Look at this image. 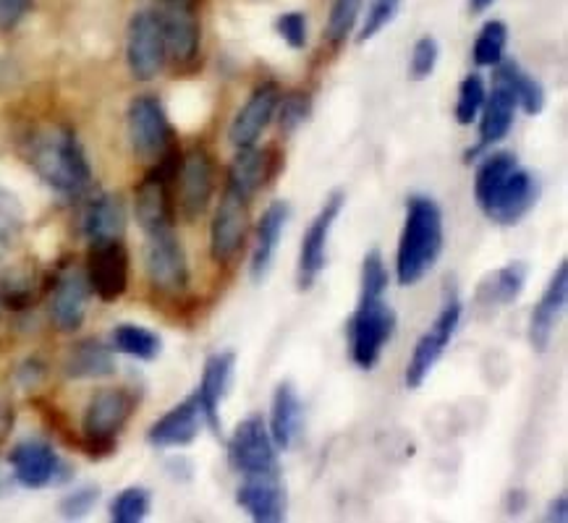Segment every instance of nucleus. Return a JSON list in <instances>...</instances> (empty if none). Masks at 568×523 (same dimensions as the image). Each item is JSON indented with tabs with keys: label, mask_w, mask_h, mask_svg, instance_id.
Here are the masks:
<instances>
[{
	"label": "nucleus",
	"mask_w": 568,
	"mask_h": 523,
	"mask_svg": "<svg viewBox=\"0 0 568 523\" xmlns=\"http://www.w3.org/2000/svg\"><path fill=\"white\" fill-rule=\"evenodd\" d=\"M537 181L511 152H493L477 168L475 196L483 213L498 225H516L537 205Z\"/></svg>",
	"instance_id": "obj_1"
},
{
	"label": "nucleus",
	"mask_w": 568,
	"mask_h": 523,
	"mask_svg": "<svg viewBox=\"0 0 568 523\" xmlns=\"http://www.w3.org/2000/svg\"><path fill=\"white\" fill-rule=\"evenodd\" d=\"M24 160L58 194L79 196L92 184V168L79 136L65 126L34 131L24 142Z\"/></svg>",
	"instance_id": "obj_2"
},
{
	"label": "nucleus",
	"mask_w": 568,
	"mask_h": 523,
	"mask_svg": "<svg viewBox=\"0 0 568 523\" xmlns=\"http://www.w3.org/2000/svg\"><path fill=\"white\" fill-rule=\"evenodd\" d=\"M443 252V213L429 196L406 202V223L396 254V278L400 286H414L433 270Z\"/></svg>",
	"instance_id": "obj_3"
},
{
	"label": "nucleus",
	"mask_w": 568,
	"mask_h": 523,
	"mask_svg": "<svg viewBox=\"0 0 568 523\" xmlns=\"http://www.w3.org/2000/svg\"><path fill=\"white\" fill-rule=\"evenodd\" d=\"M181 157L184 155H181L176 144L163 157L155 160L148 176L136 186L134 215L140 228L144 230V236L173 228V221H176V199H173V192H176Z\"/></svg>",
	"instance_id": "obj_4"
},
{
	"label": "nucleus",
	"mask_w": 568,
	"mask_h": 523,
	"mask_svg": "<svg viewBox=\"0 0 568 523\" xmlns=\"http://www.w3.org/2000/svg\"><path fill=\"white\" fill-rule=\"evenodd\" d=\"M396 332V311L383 296H362L354 317L348 319V348L359 369H375L377 361Z\"/></svg>",
	"instance_id": "obj_5"
},
{
	"label": "nucleus",
	"mask_w": 568,
	"mask_h": 523,
	"mask_svg": "<svg viewBox=\"0 0 568 523\" xmlns=\"http://www.w3.org/2000/svg\"><path fill=\"white\" fill-rule=\"evenodd\" d=\"M134 409V392L123 388H105L94 392L92 401L87 403L82 419L84 445L90 448V453H111L115 448V440H119V434L123 432V427L129 424Z\"/></svg>",
	"instance_id": "obj_6"
},
{
	"label": "nucleus",
	"mask_w": 568,
	"mask_h": 523,
	"mask_svg": "<svg viewBox=\"0 0 568 523\" xmlns=\"http://www.w3.org/2000/svg\"><path fill=\"white\" fill-rule=\"evenodd\" d=\"M126 131L134 155L140 160H160L165 152L176 147V131H173L165 105L158 94H140L129 103Z\"/></svg>",
	"instance_id": "obj_7"
},
{
	"label": "nucleus",
	"mask_w": 568,
	"mask_h": 523,
	"mask_svg": "<svg viewBox=\"0 0 568 523\" xmlns=\"http://www.w3.org/2000/svg\"><path fill=\"white\" fill-rule=\"evenodd\" d=\"M126 63L136 82H152L169 63L160 11H136L126 29Z\"/></svg>",
	"instance_id": "obj_8"
},
{
	"label": "nucleus",
	"mask_w": 568,
	"mask_h": 523,
	"mask_svg": "<svg viewBox=\"0 0 568 523\" xmlns=\"http://www.w3.org/2000/svg\"><path fill=\"white\" fill-rule=\"evenodd\" d=\"M229 461L242 476H281L278 448L257 413L246 417L229 440Z\"/></svg>",
	"instance_id": "obj_9"
},
{
	"label": "nucleus",
	"mask_w": 568,
	"mask_h": 523,
	"mask_svg": "<svg viewBox=\"0 0 568 523\" xmlns=\"http://www.w3.org/2000/svg\"><path fill=\"white\" fill-rule=\"evenodd\" d=\"M144 270L152 288L163 294H181L189 286V265L186 252L176 236V228L150 234L144 244Z\"/></svg>",
	"instance_id": "obj_10"
},
{
	"label": "nucleus",
	"mask_w": 568,
	"mask_h": 523,
	"mask_svg": "<svg viewBox=\"0 0 568 523\" xmlns=\"http://www.w3.org/2000/svg\"><path fill=\"white\" fill-rule=\"evenodd\" d=\"M458 325H462V301L450 299L440 309V315L435 317V322L429 325V330L414 346L409 367H406V388H422V382L427 380L429 372L440 361V356L446 353L450 340H454Z\"/></svg>",
	"instance_id": "obj_11"
},
{
	"label": "nucleus",
	"mask_w": 568,
	"mask_h": 523,
	"mask_svg": "<svg viewBox=\"0 0 568 523\" xmlns=\"http://www.w3.org/2000/svg\"><path fill=\"white\" fill-rule=\"evenodd\" d=\"M179 213L186 221H196L205 215L215 194V163L205 147H194L181 157L179 165Z\"/></svg>",
	"instance_id": "obj_12"
},
{
	"label": "nucleus",
	"mask_w": 568,
	"mask_h": 523,
	"mask_svg": "<svg viewBox=\"0 0 568 523\" xmlns=\"http://www.w3.org/2000/svg\"><path fill=\"white\" fill-rule=\"evenodd\" d=\"M87 280L94 296L103 301H115L129 288V249L121 238L92 242L87 259Z\"/></svg>",
	"instance_id": "obj_13"
},
{
	"label": "nucleus",
	"mask_w": 568,
	"mask_h": 523,
	"mask_svg": "<svg viewBox=\"0 0 568 523\" xmlns=\"http://www.w3.org/2000/svg\"><path fill=\"white\" fill-rule=\"evenodd\" d=\"M246 234H250V202L242 196L223 192L213 223H210V257L217 265H229L244 249Z\"/></svg>",
	"instance_id": "obj_14"
},
{
	"label": "nucleus",
	"mask_w": 568,
	"mask_h": 523,
	"mask_svg": "<svg viewBox=\"0 0 568 523\" xmlns=\"http://www.w3.org/2000/svg\"><path fill=\"white\" fill-rule=\"evenodd\" d=\"M344 205H346V196L336 192L323 207H320L315 221L310 223L307 234H304V242H302V252H298V273H296L298 290H310L317 283L320 273L325 270L327 238H331V230L333 225H336Z\"/></svg>",
	"instance_id": "obj_15"
},
{
	"label": "nucleus",
	"mask_w": 568,
	"mask_h": 523,
	"mask_svg": "<svg viewBox=\"0 0 568 523\" xmlns=\"http://www.w3.org/2000/svg\"><path fill=\"white\" fill-rule=\"evenodd\" d=\"M165 34V53L176 69H192L200 61V21L189 0H169L163 11H160Z\"/></svg>",
	"instance_id": "obj_16"
},
{
	"label": "nucleus",
	"mask_w": 568,
	"mask_h": 523,
	"mask_svg": "<svg viewBox=\"0 0 568 523\" xmlns=\"http://www.w3.org/2000/svg\"><path fill=\"white\" fill-rule=\"evenodd\" d=\"M281 152L278 147H246L239 150L233 163L229 165V178H225V192L242 196L252 202V196L267 186V181L275 178L281 171Z\"/></svg>",
	"instance_id": "obj_17"
},
{
	"label": "nucleus",
	"mask_w": 568,
	"mask_h": 523,
	"mask_svg": "<svg viewBox=\"0 0 568 523\" xmlns=\"http://www.w3.org/2000/svg\"><path fill=\"white\" fill-rule=\"evenodd\" d=\"M281 86L275 82L260 84L257 90L252 92V98L246 100V105L236 113V119L231 121L229 129V142L236 150L254 147L260 142L262 131L271 126L275 119V107H278L281 100Z\"/></svg>",
	"instance_id": "obj_18"
},
{
	"label": "nucleus",
	"mask_w": 568,
	"mask_h": 523,
	"mask_svg": "<svg viewBox=\"0 0 568 523\" xmlns=\"http://www.w3.org/2000/svg\"><path fill=\"white\" fill-rule=\"evenodd\" d=\"M13 476L27 490H42L63 474V463L45 440H24L9 455Z\"/></svg>",
	"instance_id": "obj_19"
},
{
	"label": "nucleus",
	"mask_w": 568,
	"mask_h": 523,
	"mask_svg": "<svg viewBox=\"0 0 568 523\" xmlns=\"http://www.w3.org/2000/svg\"><path fill=\"white\" fill-rule=\"evenodd\" d=\"M202 424H205V413H202L200 398H196L194 392V396H189L186 401L173 406L169 413H163V417L150 427L148 442L152 448H160V450L186 448L196 440Z\"/></svg>",
	"instance_id": "obj_20"
},
{
	"label": "nucleus",
	"mask_w": 568,
	"mask_h": 523,
	"mask_svg": "<svg viewBox=\"0 0 568 523\" xmlns=\"http://www.w3.org/2000/svg\"><path fill=\"white\" fill-rule=\"evenodd\" d=\"M236 503L257 523L286 521L288 498L281 476H244V482L236 490Z\"/></svg>",
	"instance_id": "obj_21"
},
{
	"label": "nucleus",
	"mask_w": 568,
	"mask_h": 523,
	"mask_svg": "<svg viewBox=\"0 0 568 523\" xmlns=\"http://www.w3.org/2000/svg\"><path fill=\"white\" fill-rule=\"evenodd\" d=\"M90 280L82 270H65L55 283L53 299H50V317L61 332H74L82 327L90 301Z\"/></svg>",
	"instance_id": "obj_22"
},
{
	"label": "nucleus",
	"mask_w": 568,
	"mask_h": 523,
	"mask_svg": "<svg viewBox=\"0 0 568 523\" xmlns=\"http://www.w3.org/2000/svg\"><path fill=\"white\" fill-rule=\"evenodd\" d=\"M566 296H568V262H560L558 270L552 273L548 288L542 290L540 304L531 311L529 319V340L537 351H545L550 346L552 332H556L558 319L566 309Z\"/></svg>",
	"instance_id": "obj_23"
},
{
	"label": "nucleus",
	"mask_w": 568,
	"mask_h": 523,
	"mask_svg": "<svg viewBox=\"0 0 568 523\" xmlns=\"http://www.w3.org/2000/svg\"><path fill=\"white\" fill-rule=\"evenodd\" d=\"M233 367H236V356L231 351L213 353L205 361V372H202L196 398H200L202 413H205V424L213 432H221V403L229 392Z\"/></svg>",
	"instance_id": "obj_24"
},
{
	"label": "nucleus",
	"mask_w": 568,
	"mask_h": 523,
	"mask_svg": "<svg viewBox=\"0 0 568 523\" xmlns=\"http://www.w3.org/2000/svg\"><path fill=\"white\" fill-rule=\"evenodd\" d=\"M516 107H519V103H516V94L511 92V86L495 79L490 98H485L483 111H479L483 113V119H479V144L475 152H469V157L493 147V144H498L500 140H506L508 131L514 126Z\"/></svg>",
	"instance_id": "obj_25"
},
{
	"label": "nucleus",
	"mask_w": 568,
	"mask_h": 523,
	"mask_svg": "<svg viewBox=\"0 0 568 523\" xmlns=\"http://www.w3.org/2000/svg\"><path fill=\"white\" fill-rule=\"evenodd\" d=\"M288 221V205L286 202H273L271 207L265 209L257 223V238H254V252H252V280L262 283L271 273L275 252H278L283 228H286Z\"/></svg>",
	"instance_id": "obj_26"
},
{
	"label": "nucleus",
	"mask_w": 568,
	"mask_h": 523,
	"mask_svg": "<svg viewBox=\"0 0 568 523\" xmlns=\"http://www.w3.org/2000/svg\"><path fill=\"white\" fill-rule=\"evenodd\" d=\"M304 424V403L291 382H281L273 392L271 409V438L278 450H288L294 445Z\"/></svg>",
	"instance_id": "obj_27"
},
{
	"label": "nucleus",
	"mask_w": 568,
	"mask_h": 523,
	"mask_svg": "<svg viewBox=\"0 0 568 523\" xmlns=\"http://www.w3.org/2000/svg\"><path fill=\"white\" fill-rule=\"evenodd\" d=\"M82 230L90 238V244L105 242V238H121L123 230H126V209H123L121 196H94L82 215Z\"/></svg>",
	"instance_id": "obj_28"
},
{
	"label": "nucleus",
	"mask_w": 568,
	"mask_h": 523,
	"mask_svg": "<svg viewBox=\"0 0 568 523\" xmlns=\"http://www.w3.org/2000/svg\"><path fill=\"white\" fill-rule=\"evenodd\" d=\"M63 372L71 380H100V377H111L115 372L113 351L103 340L87 338L71 348L69 356H65Z\"/></svg>",
	"instance_id": "obj_29"
},
{
	"label": "nucleus",
	"mask_w": 568,
	"mask_h": 523,
	"mask_svg": "<svg viewBox=\"0 0 568 523\" xmlns=\"http://www.w3.org/2000/svg\"><path fill=\"white\" fill-rule=\"evenodd\" d=\"M529 278L527 262H508L506 267L487 275L483 286L477 288V304L483 307H508L521 296Z\"/></svg>",
	"instance_id": "obj_30"
},
{
	"label": "nucleus",
	"mask_w": 568,
	"mask_h": 523,
	"mask_svg": "<svg viewBox=\"0 0 568 523\" xmlns=\"http://www.w3.org/2000/svg\"><path fill=\"white\" fill-rule=\"evenodd\" d=\"M495 79L511 86V92L516 94V103L524 107V113H527V115H540L542 113V107H545L542 84L537 82L535 76H529L519 63H516V61H500L498 71H495Z\"/></svg>",
	"instance_id": "obj_31"
},
{
	"label": "nucleus",
	"mask_w": 568,
	"mask_h": 523,
	"mask_svg": "<svg viewBox=\"0 0 568 523\" xmlns=\"http://www.w3.org/2000/svg\"><path fill=\"white\" fill-rule=\"evenodd\" d=\"M111 343L119 353L134 356V359H140V361L158 359L160 351H163V340H160L158 332H152L142 325H131V322H123L115 327L113 336H111Z\"/></svg>",
	"instance_id": "obj_32"
},
{
	"label": "nucleus",
	"mask_w": 568,
	"mask_h": 523,
	"mask_svg": "<svg viewBox=\"0 0 568 523\" xmlns=\"http://www.w3.org/2000/svg\"><path fill=\"white\" fill-rule=\"evenodd\" d=\"M24 234V207L9 188L0 186V257L11 252Z\"/></svg>",
	"instance_id": "obj_33"
},
{
	"label": "nucleus",
	"mask_w": 568,
	"mask_h": 523,
	"mask_svg": "<svg viewBox=\"0 0 568 523\" xmlns=\"http://www.w3.org/2000/svg\"><path fill=\"white\" fill-rule=\"evenodd\" d=\"M506 42H508V29L504 21H487L475 42V50H471L475 63L477 65H498L500 61H504Z\"/></svg>",
	"instance_id": "obj_34"
},
{
	"label": "nucleus",
	"mask_w": 568,
	"mask_h": 523,
	"mask_svg": "<svg viewBox=\"0 0 568 523\" xmlns=\"http://www.w3.org/2000/svg\"><path fill=\"white\" fill-rule=\"evenodd\" d=\"M150 505H152V498L148 490H142V486H129V490L119 492L111 503V521L140 523L148 519Z\"/></svg>",
	"instance_id": "obj_35"
},
{
	"label": "nucleus",
	"mask_w": 568,
	"mask_h": 523,
	"mask_svg": "<svg viewBox=\"0 0 568 523\" xmlns=\"http://www.w3.org/2000/svg\"><path fill=\"white\" fill-rule=\"evenodd\" d=\"M487 98L485 79L479 74H469L458 84V100H456V121L462 126H469L471 121H477L479 111H483Z\"/></svg>",
	"instance_id": "obj_36"
},
{
	"label": "nucleus",
	"mask_w": 568,
	"mask_h": 523,
	"mask_svg": "<svg viewBox=\"0 0 568 523\" xmlns=\"http://www.w3.org/2000/svg\"><path fill=\"white\" fill-rule=\"evenodd\" d=\"M275 113H278V126H281L283 134H294V131L302 126V123L307 121L310 113H312L310 94L307 92L281 94Z\"/></svg>",
	"instance_id": "obj_37"
},
{
	"label": "nucleus",
	"mask_w": 568,
	"mask_h": 523,
	"mask_svg": "<svg viewBox=\"0 0 568 523\" xmlns=\"http://www.w3.org/2000/svg\"><path fill=\"white\" fill-rule=\"evenodd\" d=\"M359 11L362 0H336V3H333L331 19H327V40H331L333 45H341V42L348 38Z\"/></svg>",
	"instance_id": "obj_38"
},
{
	"label": "nucleus",
	"mask_w": 568,
	"mask_h": 523,
	"mask_svg": "<svg viewBox=\"0 0 568 523\" xmlns=\"http://www.w3.org/2000/svg\"><path fill=\"white\" fill-rule=\"evenodd\" d=\"M385 290H388V270L383 254L373 249L362 265V296H385Z\"/></svg>",
	"instance_id": "obj_39"
},
{
	"label": "nucleus",
	"mask_w": 568,
	"mask_h": 523,
	"mask_svg": "<svg viewBox=\"0 0 568 523\" xmlns=\"http://www.w3.org/2000/svg\"><path fill=\"white\" fill-rule=\"evenodd\" d=\"M440 48L433 38L417 40V45L412 50V63H409V76L414 82H425V79L433 76L435 65H438Z\"/></svg>",
	"instance_id": "obj_40"
},
{
	"label": "nucleus",
	"mask_w": 568,
	"mask_h": 523,
	"mask_svg": "<svg viewBox=\"0 0 568 523\" xmlns=\"http://www.w3.org/2000/svg\"><path fill=\"white\" fill-rule=\"evenodd\" d=\"M398 9H400V0H375L373 9L367 11V21H364V27H362L359 42L377 38V34H381L383 29L388 27L393 19H396Z\"/></svg>",
	"instance_id": "obj_41"
},
{
	"label": "nucleus",
	"mask_w": 568,
	"mask_h": 523,
	"mask_svg": "<svg viewBox=\"0 0 568 523\" xmlns=\"http://www.w3.org/2000/svg\"><path fill=\"white\" fill-rule=\"evenodd\" d=\"M34 299L29 278H6L0 280V304L9 309H27Z\"/></svg>",
	"instance_id": "obj_42"
},
{
	"label": "nucleus",
	"mask_w": 568,
	"mask_h": 523,
	"mask_svg": "<svg viewBox=\"0 0 568 523\" xmlns=\"http://www.w3.org/2000/svg\"><path fill=\"white\" fill-rule=\"evenodd\" d=\"M278 34L288 48L302 50L307 45V19L302 11H288L278 19Z\"/></svg>",
	"instance_id": "obj_43"
},
{
	"label": "nucleus",
	"mask_w": 568,
	"mask_h": 523,
	"mask_svg": "<svg viewBox=\"0 0 568 523\" xmlns=\"http://www.w3.org/2000/svg\"><path fill=\"white\" fill-rule=\"evenodd\" d=\"M98 498H100V492L94 490V486H84V490L71 492V495L61 503L63 519H69V521L84 519V515L92 511V505L98 503Z\"/></svg>",
	"instance_id": "obj_44"
},
{
	"label": "nucleus",
	"mask_w": 568,
	"mask_h": 523,
	"mask_svg": "<svg viewBox=\"0 0 568 523\" xmlns=\"http://www.w3.org/2000/svg\"><path fill=\"white\" fill-rule=\"evenodd\" d=\"M32 3L34 0H0V32H13L32 11Z\"/></svg>",
	"instance_id": "obj_45"
},
{
	"label": "nucleus",
	"mask_w": 568,
	"mask_h": 523,
	"mask_svg": "<svg viewBox=\"0 0 568 523\" xmlns=\"http://www.w3.org/2000/svg\"><path fill=\"white\" fill-rule=\"evenodd\" d=\"M545 521L550 523H566L568 521V498L566 495H558L552 500L550 507H548V515H545Z\"/></svg>",
	"instance_id": "obj_46"
},
{
	"label": "nucleus",
	"mask_w": 568,
	"mask_h": 523,
	"mask_svg": "<svg viewBox=\"0 0 568 523\" xmlns=\"http://www.w3.org/2000/svg\"><path fill=\"white\" fill-rule=\"evenodd\" d=\"M493 3H495V0H471V11H475V13H483V11L490 9Z\"/></svg>",
	"instance_id": "obj_47"
}]
</instances>
